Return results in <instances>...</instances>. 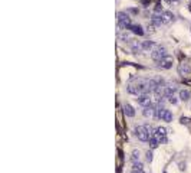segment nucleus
I'll list each match as a JSON object with an SVG mask.
<instances>
[{
	"label": "nucleus",
	"instance_id": "obj_1",
	"mask_svg": "<svg viewBox=\"0 0 191 173\" xmlns=\"http://www.w3.org/2000/svg\"><path fill=\"white\" fill-rule=\"evenodd\" d=\"M116 20H118V28L121 30H129L132 22H131V16L127 12H118L116 13Z\"/></svg>",
	"mask_w": 191,
	"mask_h": 173
},
{
	"label": "nucleus",
	"instance_id": "obj_2",
	"mask_svg": "<svg viewBox=\"0 0 191 173\" xmlns=\"http://www.w3.org/2000/svg\"><path fill=\"white\" fill-rule=\"evenodd\" d=\"M134 136L141 141H150V133L145 126H137L134 127Z\"/></svg>",
	"mask_w": 191,
	"mask_h": 173
},
{
	"label": "nucleus",
	"instance_id": "obj_3",
	"mask_svg": "<svg viewBox=\"0 0 191 173\" xmlns=\"http://www.w3.org/2000/svg\"><path fill=\"white\" fill-rule=\"evenodd\" d=\"M155 118L162 120V121H165V123H171L172 121V113L170 110L164 108V107H157V115H155Z\"/></svg>",
	"mask_w": 191,
	"mask_h": 173
},
{
	"label": "nucleus",
	"instance_id": "obj_4",
	"mask_svg": "<svg viewBox=\"0 0 191 173\" xmlns=\"http://www.w3.org/2000/svg\"><path fill=\"white\" fill-rule=\"evenodd\" d=\"M154 137L160 141V144H165L167 141H168V139H167V128L165 127H157L155 128V131H154Z\"/></svg>",
	"mask_w": 191,
	"mask_h": 173
},
{
	"label": "nucleus",
	"instance_id": "obj_5",
	"mask_svg": "<svg viewBox=\"0 0 191 173\" xmlns=\"http://www.w3.org/2000/svg\"><path fill=\"white\" fill-rule=\"evenodd\" d=\"M168 55L167 54V49L164 46H157L155 49H152L151 51V58L154 59V61H157V62H160L162 58H165V56Z\"/></svg>",
	"mask_w": 191,
	"mask_h": 173
},
{
	"label": "nucleus",
	"instance_id": "obj_6",
	"mask_svg": "<svg viewBox=\"0 0 191 173\" xmlns=\"http://www.w3.org/2000/svg\"><path fill=\"white\" fill-rule=\"evenodd\" d=\"M137 102L141 107H150L152 104V98H151L150 94H142V95L137 97Z\"/></svg>",
	"mask_w": 191,
	"mask_h": 173
},
{
	"label": "nucleus",
	"instance_id": "obj_7",
	"mask_svg": "<svg viewBox=\"0 0 191 173\" xmlns=\"http://www.w3.org/2000/svg\"><path fill=\"white\" fill-rule=\"evenodd\" d=\"M177 71H178V75L181 76H188L191 74V67H190V63L187 62H181L177 67Z\"/></svg>",
	"mask_w": 191,
	"mask_h": 173
},
{
	"label": "nucleus",
	"instance_id": "obj_8",
	"mask_svg": "<svg viewBox=\"0 0 191 173\" xmlns=\"http://www.w3.org/2000/svg\"><path fill=\"white\" fill-rule=\"evenodd\" d=\"M172 63H174V56L167 55L165 58H162L161 61L158 62V65H160L162 69H170V68H172Z\"/></svg>",
	"mask_w": 191,
	"mask_h": 173
},
{
	"label": "nucleus",
	"instance_id": "obj_9",
	"mask_svg": "<svg viewBox=\"0 0 191 173\" xmlns=\"http://www.w3.org/2000/svg\"><path fill=\"white\" fill-rule=\"evenodd\" d=\"M142 115L147 118H155L157 115V107H144V110H142Z\"/></svg>",
	"mask_w": 191,
	"mask_h": 173
},
{
	"label": "nucleus",
	"instance_id": "obj_10",
	"mask_svg": "<svg viewBox=\"0 0 191 173\" xmlns=\"http://www.w3.org/2000/svg\"><path fill=\"white\" fill-rule=\"evenodd\" d=\"M161 17H162V25H168L171 22H174V15L170 10H164L161 13Z\"/></svg>",
	"mask_w": 191,
	"mask_h": 173
},
{
	"label": "nucleus",
	"instance_id": "obj_11",
	"mask_svg": "<svg viewBox=\"0 0 191 173\" xmlns=\"http://www.w3.org/2000/svg\"><path fill=\"white\" fill-rule=\"evenodd\" d=\"M141 46H142V51H150L151 52L152 49H155L158 45L154 42V41H144V42H141Z\"/></svg>",
	"mask_w": 191,
	"mask_h": 173
},
{
	"label": "nucleus",
	"instance_id": "obj_12",
	"mask_svg": "<svg viewBox=\"0 0 191 173\" xmlns=\"http://www.w3.org/2000/svg\"><path fill=\"white\" fill-rule=\"evenodd\" d=\"M129 30H131L134 35H138V36H142V35L145 33V30L142 29V26L141 25H137V23H132V25H131V28H129Z\"/></svg>",
	"mask_w": 191,
	"mask_h": 173
},
{
	"label": "nucleus",
	"instance_id": "obj_13",
	"mask_svg": "<svg viewBox=\"0 0 191 173\" xmlns=\"http://www.w3.org/2000/svg\"><path fill=\"white\" fill-rule=\"evenodd\" d=\"M151 23H152L155 28H160L162 25V17H161V13H154L151 16Z\"/></svg>",
	"mask_w": 191,
	"mask_h": 173
},
{
	"label": "nucleus",
	"instance_id": "obj_14",
	"mask_svg": "<svg viewBox=\"0 0 191 173\" xmlns=\"http://www.w3.org/2000/svg\"><path fill=\"white\" fill-rule=\"evenodd\" d=\"M124 113L127 117H135V110H134V107L131 104H124Z\"/></svg>",
	"mask_w": 191,
	"mask_h": 173
},
{
	"label": "nucleus",
	"instance_id": "obj_15",
	"mask_svg": "<svg viewBox=\"0 0 191 173\" xmlns=\"http://www.w3.org/2000/svg\"><path fill=\"white\" fill-rule=\"evenodd\" d=\"M175 91H177V88H175L174 85H167L165 88H164V97H167V98L172 97L175 94Z\"/></svg>",
	"mask_w": 191,
	"mask_h": 173
},
{
	"label": "nucleus",
	"instance_id": "obj_16",
	"mask_svg": "<svg viewBox=\"0 0 191 173\" xmlns=\"http://www.w3.org/2000/svg\"><path fill=\"white\" fill-rule=\"evenodd\" d=\"M190 98H191V91H188V89H180V100L181 101L187 102Z\"/></svg>",
	"mask_w": 191,
	"mask_h": 173
},
{
	"label": "nucleus",
	"instance_id": "obj_17",
	"mask_svg": "<svg viewBox=\"0 0 191 173\" xmlns=\"http://www.w3.org/2000/svg\"><path fill=\"white\" fill-rule=\"evenodd\" d=\"M158 144H160V141H158V140L152 136V137L150 139V147H151V149H157V147H158Z\"/></svg>",
	"mask_w": 191,
	"mask_h": 173
},
{
	"label": "nucleus",
	"instance_id": "obj_18",
	"mask_svg": "<svg viewBox=\"0 0 191 173\" xmlns=\"http://www.w3.org/2000/svg\"><path fill=\"white\" fill-rule=\"evenodd\" d=\"M131 159H132L134 163H135V162H138V159H139V152H138V150H134V152H132V156H131Z\"/></svg>",
	"mask_w": 191,
	"mask_h": 173
},
{
	"label": "nucleus",
	"instance_id": "obj_19",
	"mask_svg": "<svg viewBox=\"0 0 191 173\" xmlns=\"http://www.w3.org/2000/svg\"><path fill=\"white\" fill-rule=\"evenodd\" d=\"M164 10H162V6L161 3H157L155 4V7H154V13H162Z\"/></svg>",
	"mask_w": 191,
	"mask_h": 173
},
{
	"label": "nucleus",
	"instance_id": "obj_20",
	"mask_svg": "<svg viewBox=\"0 0 191 173\" xmlns=\"http://www.w3.org/2000/svg\"><path fill=\"white\" fill-rule=\"evenodd\" d=\"M132 167H134V170H138V172H142V165H141V163H139V162H135Z\"/></svg>",
	"mask_w": 191,
	"mask_h": 173
},
{
	"label": "nucleus",
	"instance_id": "obj_21",
	"mask_svg": "<svg viewBox=\"0 0 191 173\" xmlns=\"http://www.w3.org/2000/svg\"><path fill=\"white\" fill-rule=\"evenodd\" d=\"M145 160L148 162V163H150V162H152V152H151V150H148V152H147V154H145Z\"/></svg>",
	"mask_w": 191,
	"mask_h": 173
},
{
	"label": "nucleus",
	"instance_id": "obj_22",
	"mask_svg": "<svg viewBox=\"0 0 191 173\" xmlns=\"http://www.w3.org/2000/svg\"><path fill=\"white\" fill-rule=\"evenodd\" d=\"M154 29H155V26H154L152 23L147 26V32H148V33H154Z\"/></svg>",
	"mask_w": 191,
	"mask_h": 173
},
{
	"label": "nucleus",
	"instance_id": "obj_23",
	"mask_svg": "<svg viewBox=\"0 0 191 173\" xmlns=\"http://www.w3.org/2000/svg\"><path fill=\"white\" fill-rule=\"evenodd\" d=\"M168 101H170L171 104H174V106H175V104H177V102H178V101H177V98H175L174 95H172V97H170V98H168Z\"/></svg>",
	"mask_w": 191,
	"mask_h": 173
},
{
	"label": "nucleus",
	"instance_id": "obj_24",
	"mask_svg": "<svg viewBox=\"0 0 191 173\" xmlns=\"http://www.w3.org/2000/svg\"><path fill=\"white\" fill-rule=\"evenodd\" d=\"M168 2H170V3H180L181 0H168Z\"/></svg>",
	"mask_w": 191,
	"mask_h": 173
},
{
	"label": "nucleus",
	"instance_id": "obj_25",
	"mask_svg": "<svg viewBox=\"0 0 191 173\" xmlns=\"http://www.w3.org/2000/svg\"><path fill=\"white\" fill-rule=\"evenodd\" d=\"M151 0H142V4H148Z\"/></svg>",
	"mask_w": 191,
	"mask_h": 173
},
{
	"label": "nucleus",
	"instance_id": "obj_26",
	"mask_svg": "<svg viewBox=\"0 0 191 173\" xmlns=\"http://www.w3.org/2000/svg\"><path fill=\"white\" fill-rule=\"evenodd\" d=\"M129 173H142V172H138V170H132V172H129Z\"/></svg>",
	"mask_w": 191,
	"mask_h": 173
},
{
	"label": "nucleus",
	"instance_id": "obj_27",
	"mask_svg": "<svg viewBox=\"0 0 191 173\" xmlns=\"http://www.w3.org/2000/svg\"><path fill=\"white\" fill-rule=\"evenodd\" d=\"M188 10H190V12H191V3L188 4Z\"/></svg>",
	"mask_w": 191,
	"mask_h": 173
},
{
	"label": "nucleus",
	"instance_id": "obj_28",
	"mask_svg": "<svg viewBox=\"0 0 191 173\" xmlns=\"http://www.w3.org/2000/svg\"><path fill=\"white\" fill-rule=\"evenodd\" d=\"M164 173H167V172H164Z\"/></svg>",
	"mask_w": 191,
	"mask_h": 173
}]
</instances>
